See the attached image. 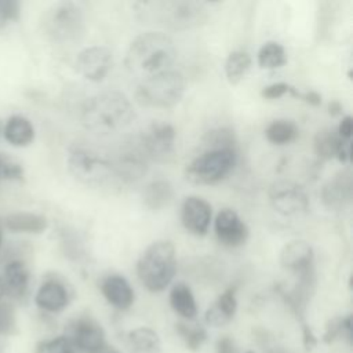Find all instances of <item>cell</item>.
I'll return each mask as SVG.
<instances>
[{"label":"cell","mask_w":353,"mask_h":353,"mask_svg":"<svg viewBox=\"0 0 353 353\" xmlns=\"http://www.w3.org/2000/svg\"><path fill=\"white\" fill-rule=\"evenodd\" d=\"M135 117L130 99L120 91H103L85 101L81 109L84 127L97 134H110L128 127Z\"/></svg>","instance_id":"1"},{"label":"cell","mask_w":353,"mask_h":353,"mask_svg":"<svg viewBox=\"0 0 353 353\" xmlns=\"http://www.w3.org/2000/svg\"><path fill=\"white\" fill-rule=\"evenodd\" d=\"M176 58V50L170 36L163 32H145L130 44L125 55L127 68L146 77L170 70Z\"/></svg>","instance_id":"2"},{"label":"cell","mask_w":353,"mask_h":353,"mask_svg":"<svg viewBox=\"0 0 353 353\" xmlns=\"http://www.w3.org/2000/svg\"><path fill=\"white\" fill-rule=\"evenodd\" d=\"M175 272V248L165 240H159L148 245L137 262L138 279L150 292L165 290L172 281Z\"/></svg>","instance_id":"3"},{"label":"cell","mask_w":353,"mask_h":353,"mask_svg":"<svg viewBox=\"0 0 353 353\" xmlns=\"http://www.w3.org/2000/svg\"><path fill=\"white\" fill-rule=\"evenodd\" d=\"M138 12L145 21L165 26L172 30L197 28L207 21V10L196 1H154L141 3Z\"/></svg>","instance_id":"4"},{"label":"cell","mask_w":353,"mask_h":353,"mask_svg":"<svg viewBox=\"0 0 353 353\" xmlns=\"http://www.w3.org/2000/svg\"><path fill=\"white\" fill-rule=\"evenodd\" d=\"M68 168L77 181L92 189L110 190L120 183L113 163L87 148L74 146L69 150Z\"/></svg>","instance_id":"5"},{"label":"cell","mask_w":353,"mask_h":353,"mask_svg":"<svg viewBox=\"0 0 353 353\" xmlns=\"http://www.w3.org/2000/svg\"><path fill=\"white\" fill-rule=\"evenodd\" d=\"M185 92V80L179 72L165 70L145 77L135 90V99L146 108H171Z\"/></svg>","instance_id":"6"},{"label":"cell","mask_w":353,"mask_h":353,"mask_svg":"<svg viewBox=\"0 0 353 353\" xmlns=\"http://www.w3.org/2000/svg\"><path fill=\"white\" fill-rule=\"evenodd\" d=\"M46 36L55 43H76L85 33L81 8L72 1H61L47 10L43 19Z\"/></svg>","instance_id":"7"},{"label":"cell","mask_w":353,"mask_h":353,"mask_svg":"<svg viewBox=\"0 0 353 353\" xmlns=\"http://www.w3.org/2000/svg\"><path fill=\"white\" fill-rule=\"evenodd\" d=\"M236 160L234 148H212L189 163L185 176L194 185H212L232 172Z\"/></svg>","instance_id":"8"},{"label":"cell","mask_w":353,"mask_h":353,"mask_svg":"<svg viewBox=\"0 0 353 353\" xmlns=\"http://www.w3.org/2000/svg\"><path fill=\"white\" fill-rule=\"evenodd\" d=\"M269 201L276 212L283 216H296L309 208L305 189L292 181H276L269 189Z\"/></svg>","instance_id":"9"},{"label":"cell","mask_w":353,"mask_h":353,"mask_svg":"<svg viewBox=\"0 0 353 353\" xmlns=\"http://www.w3.org/2000/svg\"><path fill=\"white\" fill-rule=\"evenodd\" d=\"M79 352L97 353L105 346V332L92 317H77L65 327L63 334Z\"/></svg>","instance_id":"10"},{"label":"cell","mask_w":353,"mask_h":353,"mask_svg":"<svg viewBox=\"0 0 353 353\" xmlns=\"http://www.w3.org/2000/svg\"><path fill=\"white\" fill-rule=\"evenodd\" d=\"M175 142V130L168 123L152 124L141 138L139 148L148 159L163 161L171 156Z\"/></svg>","instance_id":"11"},{"label":"cell","mask_w":353,"mask_h":353,"mask_svg":"<svg viewBox=\"0 0 353 353\" xmlns=\"http://www.w3.org/2000/svg\"><path fill=\"white\" fill-rule=\"evenodd\" d=\"M215 234L221 244L236 248L243 245L248 239V228L234 210H221L214 221Z\"/></svg>","instance_id":"12"},{"label":"cell","mask_w":353,"mask_h":353,"mask_svg":"<svg viewBox=\"0 0 353 353\" xmlns=\"http://www.w3.org/2000/svg\"><path fill=\"white\" fill-rule=\"evenodd\" d=\"M77 72L90 81H101L112 69V52L106 47L84 48L76 58Z\"/></svg>","instance_id":"13"},{"label":"cell","mask_w":353,"mask_h":353,"mask_svg":"<svg viewBox=\"0 0 353 353\" xmlns=\"http://www.w3.org/2000/svg\"><path fill=\"white\" fill-rule=\"evenodd\" d=\"M313 259V248L303 240H292L287 243L280 252L281 266L298 274V277L314 274Z\"/></svg>","instance_id":"14"},{"label":"cell","mask_w":353,"mask_h":353,"mask_svg":"<svg viewBox=\"0 0 353 353\" xmlns=\"http://www.w3.org/2000/svg\"><path fill=\"white\" fill-rule=\"evenodd\" d=\"M211 205L204 199L189 196L181 205V222L194 236H204L211 223Z\"/></svg>","instance_id":"15"},{"label":"cell","mask_w":353,"mask_h":353,"mask_svg":"<svg viewBox=\"0 0 353 353\" xmlns=\"http://www.w3.org/2000/svg\"><path fill=\"white\" fill-rule=\"evenodd\" d=\"M3 295L19 301L23 299L29 290L30 272L22 259H11L6 263L0 277Z\"/></svg>","instance_id":"16"},{"label":"cell","mask_w":353,"mask_h":353,"mask_svg":"<svg viewBox=\"0 0 353 353\" xmlns=\"http://www.w3.org/2000/svg\"><path fill=\"white\" fill-rule=\"evenodd\" d=\"M353 196V179L349 170L335 174L323 188L321 199L327 208L338 211L345 208Z\"/></svg>","instance_id":"17"},{"label":"cell","mask_w":353,"mask_h":353,"mask_svg":"<svg viewBox=\"0 0 353 353\" xmlns=\"http://www.w3.org/2000/svg\"><path fill=\"white\" fill-rule=\"evenodd\" d=\"M70 301L68 287L59 279H46L39 287L34 302L37 307L50 313H58L63 310Z\"/></svg>","instance_id":"18"},{"label":"cell","mask_w":353,"mask_h":353,"mask_svg":"<svg viewBox=\"0 0 353 353\" xmlns=\"http://www.w3.org/2000/svg\"><path fill=\"white\" fill-rule=\"evenodd\" d=\"M113 165L120 182H134L146 174L148 157L139 146H134L121 152Z\"/></svg>","instance_id":"19"},{"label":"cell","mask_w":353,"mask_h":353,"mask_svg":"<svg viewBox=\"0 0 353 353\" xmlns=\"http://www.w3.org/2000/svg\"><path fill=\"white\" fill-rule=\"evenodd\" d=\"M102 295L116 309L125 310L134 302V290L130 283L119 274H112L101 283Z\"/></svg>","instance_id":"20"},{"label":"cell","mask_w":353,"mask_h":353,"mask_svg":"<svg viewBox=\"0 0 353 353\" xmlns=\"http://www.w3.org/2000/svg\"><path fill=\"white\" fill-rule=\"evenodd\" d=\"M236 310H237L236 288L230 287L225 290L218 296V299L207 309L205 323L211 327H223L233 319Z\"/></svg>","instance_id":"21"},{"label":"cell","mask_w":353,"mask_h":353,"mask_svg":"<svg viewBox=\"0 0 353 353\" xmlns=\"http://www.w3.org/2000/svg\"><path fill=\"white\" fill-rule=\"evenodd\" d=\"M3 223L7 230L14 233L39 234L48 228V221L46 216L36 212H28V211L11 212L4 216Z\"/></svg>","instance_id":"22"},{"label":"cell","mask_w":353,"mask_h":353,"mask_svg":"<svg viewBox=\"0 0 353 353\" xmlns=\"http://www.w3.org/2000/svg\"><path fill=\"white\" fill-rule=\"evenodd\" d=\"M6 141L17 148L28 146L34 139V127L29 119L21 114H12L7 119L3 127Z\"/></svg>","instance_id":"23"},{"label":"cell","mask_w":353,"mask_h":353,"mask_svg":"<svg viewBox=\"0 0 353 353\" xmlns=\"http://www.w3.org/2000/svg\"><path fill=\"white\" fill-rule=\"evenodd\" d=\"M142 199H143V204L149 210L159 211V210L167 207L172 201V199H174L172 185L164 179L153 181L145 186Z\"/></svg>","instance_id":"24"},{"label":"cell","mask_w":353,"mask_h":353,"mask_svg":"<svg viewBox=\"0 0 353 353\" xmlns=\"http://www.w3.org/2000/svg\"><path fill=\"white\" fill-rule=\"evenodd\" d=\"M170 305L176 314L192 320L197 314V305L193 292L185 283H176L170 292Z\"/></svg>","instance_id":"25"},{"label":"cell","mask_w":353,"mask_h":353,"mask_svg":"<svg viewBox=\"0 0 353 353\" xmlns=\"http://www.w3.org/2000/svg\"><path fill=\"white\" fill-rule=\"evenodd\" d=\"M127 341L134 353H159L161 349L159 335L148 327H139L130 331Z\"/></svg>","instance_id":"26"},{"label":"cell","mask_w":353,"mask_h":353,"mask_svg":"<svg viewBox=\"0 0 353 353\" xmlns=\"http://www.w3.org/2000/svg\"><path fill=\"white\" fill-rule=\"evenodd\" d=\"M342 142V138L338 135L334 128H323L316 132L313 139L314 152L320 159L328 160L336 156V150Z\"/></svg>","instance_id":"27"},{"label":"cell","mask_w":353,"mask_h":353,"mask_svg":"<svg viewBox=\"0 0 353 353\" xmlns=\"http://www.w3.org/2000/svg\"><path fill=\"white\" fill-rule=\"evenodd\" d=\"M265 137L273 145H287L298 137V128L291 120L279 119L266 127Z\"/></svg>","instance_id":"28"},{"label":"cell","mask_w":353,"mask_h":353,"mask_svg":"<svg viewBox=\"0 0 353 353\" xmlns=\"http://www.w3.org/2000/svg\"><path fill=\"white\" fill-rule=\"evenodd\" d=\"M287 63L284 47L277 41L265 43L258 51V65L262 69H279Z\"/></svg>","instance_id":"29"},{"label":"cell","mask_w":353,"mask_h":353,"mask_svg":"<svg viewBox=\"0 0 353 353\" xmlns=\"http://www.w3.org/2000/svg\"><path fill=\"white\" fill-rule=\"evenodd\" d=\"M251 68V57L245 51H233L225 62V74L230 84H237Z\"/></svg>","instance_id":"30"},{"label":"cell","mask_w":353,"mask_h":353,"mask_svg":"<svg viewBox=\"0 0 353 353\" xmlns=\"http://www.w3.org/2000/svg\"><path fill=\"white\" fill-rule=\"evenodd\" d=\"M176 330H178L179 335L182 336V339L185 341L186 347L192 352H197L207 339L205 330L199 324L178 323Z\"/></svg>","instance_id":"31"},{"label":"cell","mask_w":353,"mask_h":353,"mask_svg":"<svg viewBox=\"0 0 353 353\" xmlns=\"http://www.w3.org/2000/svg\"><path fill=\"white\" fill-rule=\"evenodd\" d=\"M342 336H346L347 339L352 336V316L331 319L325 325L323 341L325 343H332Z\"/></svg>","instance_id":"32"},{"label":"cell","mask_w":353,"mask_h":353,"mask_svg":"<svg viewBox=\"0 0 353 353\" xmlns=\"http://www.w3.org/2000/svg\"><path fill=\"white\" fill-rule=\"evenodd\" d=\"M34 353H79V350L65 335H59L37 342Z\"/></svg>","instance_id":"33"},{"label":"cell","mask_w":353,"mask_h":353,"mask_svg":"<svg viewBox=\"0 0 353 353\" xmlns=\"http://www.w3.org/2000/svg\"><path fill=\"white\" fill-rule=\"evenodd\" d=\"M21 17V1L18 0H0V30L10 23L17 22Z\"/></svg>","instance_id":"34"},{"label":"cell","mask_w":353,"mask_h":353,"mask_svg":"<svg viewBox=\"0 0 353 353\" xmlns=\"http://www.w3.org/2000/svg\"><path fill=\"white\" fill-rule=\"evenodd\" d=\"M3 179L8 181H21L23 178V168L19 163L15 160L4 156L3 164H1V172H0Z\"/></svg>","instance_id":"35"},{"label":"cell","mask_w":353,"mask_h":353,"mask_svg":"<svg viewBox=\"0 0 353 353\" xmlns=\"http://www.w3.org/2000/svg\"><path fill=\"white\" fill-rule=\"evenodd\" d=\"M15 328L14 309L10 303L0 302V335L11 334Z\"/></svg>","instance_id":"36"},{"label":"cell","mask_w":353,"mask_h":353,"mask_svg":"<svg viewBox=\"0 0 353 353\" xmlns=\"http://www.w3.org/2000/svg\"><path fill=\"white\" fill-rule=\"evenodd\" d=\"M291 88H292V85H290L287 83H274V84L265 87L261 91V95L266 99H277V98L284 97L285 94H290Z\"/></svg>","instance_id":"37"},{"label":"cell","mask_w":353,"mask_h":353,"mask_svg":"<svg viewBox=\"0 0 353 353\" xmlns=\"http://www.w3.org/2000/svg\"><path fill=\"white\" fill-rule=\"evenodd\" d=\"M352 130H353V120L350 116H345L342 117L338 128H336V132L338 135L342 138V139H346V141H350V137H352Z\"/></svg>","instance_id":"38"},{"label":"cell","mask_w":353,"mask_h":353,"mask_svg":"<svg viewBox=\"0 0 353 353\" xmlns=\"http://www.w3.org/2000/svg\"><path fill=\"white\" fill-rule=\"evenodd\" d=\"M339 161L346 163L350 160V141L342 139L338 150H336V156H335Z\"/></svg>","instance_id":"39"},{"label":"cell","mask_w":353,"mask_h":353,"mask_svg":"<svg viewBox=\"0 0 353 353\" xmlns=\"http://www.w3.org/2000/svg\"><path fill=\"white\" fill-rule=\"evenodd\" d=\"M216 352L218 353H234V345L233 341L228 336H223L216 343Z\"/></svg>","instance_id":"40"},{"label":"cell","mask_w":353,"mask_h":353,"mask_svg":"<svg viewBox=\"0 0 353 353\" xmlns=\"http://www.w3.org/2000/svg\"><path fill=\"white\" fill-rule=\"evenodd\" d=\"M303 345H305V347H306L307 350L313 349V347L317 345L316 336L313 335L312 330H310L306 324H303Z\"/></svg>","instance_id":"41"},{"label":"cell","mask_w":353,"mask_h":353,"mask_svg":"<svg viewBox=\"0 0 353 353\" xmlns=\"http://www.w3.org/2000/svg\"><path fill=\"white\" fill-rule=\"evenodd\" d=\"M302 101H305L309 105L317 106L321 103V95L316 91H309V92H302Z\"/></svg>","instance_id":"42"},{"label":"cell","mask_w":353,"mask_h":353,"mask_svg":"<svg viewBox=\"0 0 353 353\" xmlns=\"http://www.w3.org/2000/svg\"><path fill=\"white\" fill-rule=\"evenodd\" d=\"M328 109H330V113H331L332 116H336V114H339V113H341V110H342V105H341L338 101H332V102H330Z\"/></svg>","instance_id":"43"},{"label":"cell","mask_w":353,"mask_h":353,"mask_svg":"<svg viewBox=\"0 0 353 353\" xmlns=\"http://www.w3.org/2000/svg\"><path fill=\"white\" fill-rule=\"evenodd\" d=\"M3 159H4V154H1V153H0V172H1V164H3ZM0 178H1V175H0Z\"/></svg>","instance_id":"44"},{"label":"cell","mask_w":353,"mask_h":353,"mask_svg":"<svg viewBox=\"0 0 353 353\" xmlns=\"http://www.w3.org/2000/svg\"><path fill=\"white\" fill-rule=\"evenodd\" d=\"M1 296H3V288H1V281H0V299H1Z\"/></svg>","instance_id":"45"},{"label":"cell","mask_w":353,"mask_h":353,"mask_svg":"<svg viewBox=\"0 0 353 353\" xmlns=\"http://www.w3.org/2000/svg\"><path fill=\"white\" fill-rule=\"evenodd\" d=\"M3 132V123H1V120H0V134Z\"/></svg>","instance_id":"46"},{"label":"cell","mask_w":353,"mask_h":353,"mask_svg":"<svg viewBox=\"0 0 353 353\" xmlns=\"http://www.w3.org/2000/svg\"><path fill=\"white\" fill-rule=\"evenodd\" d=\"M0 247H1V232H0Z\"/></svg>","instance_id":"47"},{"label":"cell","mask_w":353,"mask_h":353,"mask_svg":"<svg viewBox=\"0 0 353 353\" xmlns=\"http://www.w3.org/2000/svg\"><path fill=\"white\" fill-rule=\"evenodd\" d=\"M247 353H252V352H247Z\"/></svg>","instance_id":"48"}]
</instances>
